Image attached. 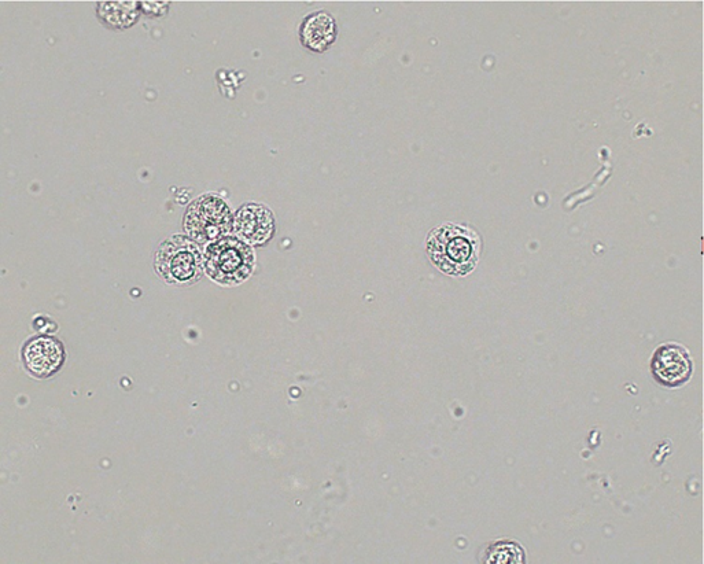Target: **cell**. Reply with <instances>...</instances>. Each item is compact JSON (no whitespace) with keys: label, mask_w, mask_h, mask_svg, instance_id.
Returning <instances> with one entry per match:
<instances>
[{"label":"cell","mask_w":704,"mask_h":564,"mask_svg":"<svg viewBox=\"0 0 704 564\" xmlns=\"http://www.w3.org/2000/svg\"><path fill=\"white\" fill-rule=\"evenodd\" d=\"M427 253L431 263L444 274L468 275L477 267L481 239L473 228L444 224L431 231L427 239Z\"/></svg>","instance_id":"cell-1"},{"label":"cell","mask_w":704,"mask_h":564,"mask_svg":"<svg viewBox=\"0 0 704 564\" xmlns=\"http://www.w3.org/2000/svg\"><path fill=\"white\" fill-rule=\"evenodd\" d=\"M206 269L213 279L226 285L249 278L254 268V254L239 239L223 238L210 243L205 254Z\"/></svg>","instance_id":"cell-2"},{"label":"cell","mask_w":704,"mask_h":564,"mask_svg":"<svg viewBox=\"0 0 704 564\" xmlns=\"http://www.w3.org/2000/svg\"><path fill=\"white\" fill-rule=\"evenodd\" d=\"M156 269L171 285H190L201 278V254L189 239L173 237L158 250Z\"/></svg>","instance_id":"cell-3"},{"label":"cell","mask_w":704,"mask_h":564,"mask_svg":"<svg viewBox=\"0 0 704 564\" xmlns=\"http://www.w3.org/2000/svg\"><path fill=\"white\" fill-rule=\"evenodd\" d=\"M231 227V210L215 195H204L193 202L184 219V228L199 243L219 241Z\"/></svg>","instance_id":"cell-4"},{"label":"cell","mask_w":704,"mask_h":564,"mask_svg":"<svg viewBox=\"0 0 704 564\" xmlns=\"http://www.w3.org/2000/svg\"><path fill=\"white\" fill-rule=\"evenodd\" d=\"M655 381L666 387H681L694 374V361L688 349L677 342H666L655 349L651 360Z\"/></svg>","instance_id":"cell-5"},{"label":"cell","mask_w":704,"mask_h":564,"mask_svg":"<svg viewBox=\"0 0 704 564\" xmlns=\"http://www.w3.org/2000/svg\"><path fill=\"white\" fill-rule=\"evenodd\" d=\"M235 231L253 245H263L275 231L272 213L261 205H246L235 217Z\"/></svg>","instance_id":"cell-6"},{"label":"cell","mask_w":704,"mask_h":564,"mask_svg":"<svg viewBox=\"0 0 704 564\" xmlns=\"http://www.w3.org/2000/svg\"><path fill=\"white\" fill-rule=\"evenodd\" d=\"M24 360L29 371L44 378V376L53 375L61 367L64 361V349L54 338H36L25 348Z\"/></svg>","instance_id":"cell-7"},{"label":"cell","mask_w":704,"mask_h":564,"mask_svg":"<svg viewBox=\"0 0 704 564\" xmlns=\"http://www.w3.org/2000/svg\"><path fill=\"white\" fill-rule=\"evenodd\" d=\"M335 39V22L326 13H315L304 21L301 27V40L304 46L313 51L326 50Z\"/></svg>","instance_id":"cell-8"},{"label":"cell","mask_w":704,"mask_h":564,"mask_svg":"<svg viewBox=\"0 0 704 564\" xmlns=\"http://www.w3.org/2000/svg\"><path fill=\"white\" fill-rule=\"evenodd\" d=\"M98 16L110 28H128L138 20V3L101 2L98 3Z\"/></svg>","instance_id":"cell-9"},{"label":"cell","mask_w":704,"mask_h":564,"mask_svg":"<svg viewBox=\"0 0 704 564\" xmlns=\"http://www.w3.org/2000/svg\"><path fill=\"white\" fill-rule=\"evenodd\" d=\"M525 551L514 541H497L486 548L482 562L488 564H521L525 563Z\"/></svg>","instance_id":"cell-10"},{"label":"cell","mask_w":704,"mask_h":564,"mask_svg":"<svg viewBox=\"0 0 704 564\" xmlns=\"http://www.w3.org/2000/svg\"><path fill=\"white\" fill-rule=\"evenodd\" d=\"M143 7V11L149 16H162V14L168 11V2H143L140 3Z\"/></svg>","instance_id":"cell-11"}]
</instances>
